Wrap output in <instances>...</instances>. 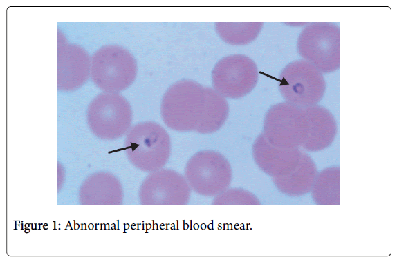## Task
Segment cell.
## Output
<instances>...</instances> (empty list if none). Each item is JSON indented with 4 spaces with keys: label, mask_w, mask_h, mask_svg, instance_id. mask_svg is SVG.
Segmentation results:
<instances>
[{
    "label": "cell",
    "mask_w": 397,
    "mask_h": 264,
    "mask_svg": "<svg viewBox=\"0 0 397 264\" xmlns=\"http://www.w3.org/2000/svg\"><path fill=\"white\" fill-rule=\"evenodd\" d=\"M160 112L164 123L174 130L208 134L224 124L229 106L225 98L213 88L183 79L166 90Z\"/></svg>",
    "instance_id": "1"
},
{
    "label": "cell",
    "mask_w": 397,
    "mask_h": 264,
    "mask_svg": "<svg viewBox=\"0 0 397 264\" xmlns=\"http://www.w3.org/2000/svg\"><path fill=\"white\" fill-rule=\"evenodd\" d=\"M138 72L133 56L118 45H107L92 55L90 76L93 83L104 92L118 93L129 88Z\"/></svg>",
    "instance_id": "2"
},
{
    "label": "cell",
    "mask_w": 397,
    "mask_h": 264,
    "mask_svg": "<svg viewBox=\"0 0 397 264\" xmlns=\"http://www.w3.org/2000/svg\"><path fill=\"white\" fill-rule=\"evenodd\" d=\"M297 51L322 73L340 66V30L333 23L315 22L306 26L297 39Z\"/></svg>",
    "instance_id": "3"
},
{
    "label": "cell",
    "mask_w": 397,
    "mask_h": 264,
    "mask_svg": "<svg viewBox=\"0 0 397 264\" xmlns=\"http://www.w3.org/2000/svg\"><path fill=\"white\" fill-rule=\"evenodd\" d=\"M278 81L280 93L286 102L303 108L317 105L326 90L322 72L304 59L286 65Z\"/></svg>",
    "instance_id": "4"
},
{
    "label": "cell",
    "mask_w": 397,
    "mask_h": 264,
    "mask_svg": "<svg viewBox=\"0 0 397 264\" xmlns=\"http://www.w3.org/2000/svg\"><path fill=\"white\" fill-rule=\"evenodd\" d=\"M129 159L142 169L157 170L167 162L171 141L167 132L159 124L144 122L136 124L126 139Z\"/></svg>",
    "instance_id": "5"
},
{
    "label": "cell",
    "mask_w": 397,
    "mask_h": 264,
    "mask_svg": "<svg viewBox=\"0 0 397 264\" xmlns=\"http://www.w3.org/2000/svg\"><path fill=\"white\" fill-rule=\"evenodd\" d=\"M308 130L304 108L282 102L273 105L266 112L262 133L275 146L295 149L305 143Z\"/></svg>",
    "instance_id": "6"
},
{
    "label": "cell",
    "mask_w": 397,
    "mask_h": 264,
    "mask_svg": "<svg viewBox=\"0 0 397 264\" xmlns=\"http://www.w3.org/2000/svg\"><path fill=\"white\" fill-rule=\"evenodd\" d=\"M185 178L198 194L214 196L223 192L230 184L232 169L228 161L214 150L196 153L187 161Z\"/></svg>",
    "instance_id": "7"
},
{
    "label": "cell",
    "mask_w": 397,
    "mask_h": 264,
    "mask_svg": "<svg viewBox=\"0 0 397 264\" xmlns=\"http://www.w3.org/2000/svg\"><path fill=\"white\" fill-rule=\"evenodd\" d=\"M131 118L130 104L118 93L99 94L88 109L91 128L102 138L114 139L122 136L129 128Z\"/></svg>",
    "instance_id": "8"
},
{
    "label": "cell",
    "mask_w": 397,
    "mask_h": 264,
    "mask_svg": "<svg viewBox=\"0 0 397 264\" xmlns=\"http://www.w3.org/2000/svg\"><path fill=\"white\" fill-rule=\"evenodd\" d=\"M258 81V70L254 61L243 54L225 57L212 72L213 89L221 96L238 99L249 94Z\"/></svg>",
    "instance_id": "9"
},
{
    "label": "cell",
    "mask_w": 397,
    "mask_h": 264,
    "mask_svg": "<svg viewBox=\"0 0 397 264\" xmlns=\"http://www.w3.org/2000/svg\"><path fill=\"white\" fill-rule=\"evenodd\" d=\"M91 58L82 47L67 42L62 33L58 34L57 88L68 92L80 88L86 83L91 72Z\"/></svg>",
    "instance_id": "10"
},
{
    "label": "cell",
    "mask_w": 397,
    "mask_h": 264,
    "mask_svg": "<svg viewBox=\"0 0 397 264\" xmlns=\"http://www.w3.org/2000/svg\"><path fill=\"white\" fill-rule=\"evenodd\" d=\"M303 152L299 148H282L271 144L263 133L255 139L252 155L258 167L276 178L288 174L299 164Z\"/></svg>",
    "instance_id": "11"
},
{
    "label": "cell",
    "mask_w": 397,
    "mask_h": 264,
    "mask_svg": "<svg viewBox=\"0 0 397 264\" xmlns=\"http://www.w3.org/2000/svg\"><path fill=\"white\" fill-rule=\"evenodd\" d=\"M309 123L307 139L302 146L305 150L315 152L329 147L337 134V123L326 108L315 105L304 108Z\"/></svg>",
    "instance_id": "12"
},
{
    "label": "cell",
    "mask_w": 397,
    "mask_h": 264,
    "mask_svg": "<svg viewBox=\"0 0 397 264\" xmlns=\"http://www.w3.org/2000/svg\"><path fill=\"white\" fill-rule=\"evenodd\" d=\"M316 176L315 163L303 152L299 164L293 171L284 176L273 178V181L282 193L297 196L306 194L312 190Z\"/></svg>",
    "instance_id": "13"
},
{
    "label": "cell",
    "mask_w": 397,
    "mask_h": 264,
    "mask_svg": "<svg viewBox=\"0 0 397 264\" xmlns=\"http://www.w3.org/2000/svg\"><path fill=\"white\" fill-rule=\"evenodd\" d=\"M312 197L317 205H340V170L333 167L323 170L315 180Z\"/></svg>",
    "instance_id": "14"
},
{
    "label": "cell",
    "mask_w": 397,
    "mask_h": 264,
    "mask_svg": "<svg viewBox=\"0 0 397 264\" xmlns=\"http://www.w3.org/2000/svg\"><path fill=\"white\" fill-rule=\"evenodd\" d=\"M264 23H216V30L226 43L232 45H246L259 35Z\"/></svg>",
    "instance_id": "15"
},
{
    "label": "cell",
    "mask_w": 397,
    "mask_h": 264,
    "mask_svg": "<svg viewBox=\"0 0 397 264\" xmlns=\"http://www.w3.org/2000/svg\"><path fill=\"white\" fill-rule=\"evenodd\" d=\"M213 205H260L259 201L250 192L242 189L225 190L216 196Z\"/></svg>",
    "instance_id": "16"
}]
</instances>
